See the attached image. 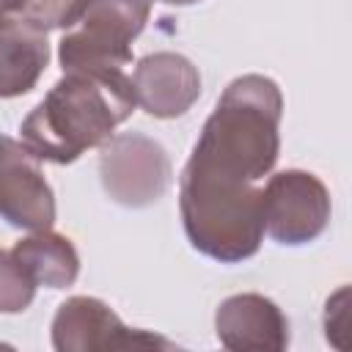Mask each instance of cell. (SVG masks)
<instances>
[{
    "instance_id": "obj_9",
    "label": "cell",
    "mask_w": 352,
    "mask_h": 352,
    "mask_svg": "<svg viewBox=\"0 0 352 352\" xmlns=\"http://www.w3.org/2000/svg\"><path fill=\"white\" fill-rule=\"evenodd\" d=\"M214 333L226 349L236 352H280L292 341L286 314L256 292L226 297L214 311Z\"/></svg>"
},
{
    "instance_id": "obj_5",
    "label": "cell",
    "mask_w": 352,
    "mask_h": 352,
    "mask_svg": "<svg viewBox=\"0 0 352 352\" xmlns=\"http://www.w3.org/2000/svg\"><path fill=\"white\" fill-rule=\"evenodd\" d=\"M170 160L168 151L148 135L121 132L102 143L99 179L110 201L140 209L157 204L170 187Z\"/></svg>"
},
{
    "instance_id": "obj_13",
    "label": "cell",
    "mask_w": 352,
    "mask_h": 352,
    "mask_svg": "<svg viewBox=\"0 0 352 352\" xmlns=\"http://www.w3.org/2000/svg\"><path fill=\"white\" fill-rule=\"evenodd\" d=\"M36 280L11 250H0V314H19L36 297Z\"/></svg>"
},
{
    "instance_id": "obj_1",
    "label": "cell",
    "mask_w": 352,
    "mask_h": 352,
    "mask_svg": "<svg viewBox=\"0 0 352 352\" xmlns=\"http://www.w3.org/2000/svg\"><path fill=\"white\" fill-rule=\"evenodd\" d=\"M283 94L264 74H242L226 85L192 146L184 173L228 187H253L280 154Z\"/></svg>"
},
{
    "instance_id": "obj_3",
    "label": "cell",
    "mask_w": 352,
    "mask_h": 352,
    "mask_svg": "<svg viewBox=\"0 0 352 352\" xmlns=\"http://www.w3.org/2000/svg\"><path fill=\"white\" fill-rule=\"evenodd\" d=\"M179 212L190 245L220 264H239L261 248V187H220L182 173Z\"/></svg>"
},
{
    "instance_id": "obj_12",
    "label": "cell",
    "mask_w": 352,
    "mask_h": 352,
    "mask_svg": "<svg viewBox=\"0 0 352 352\" xmlns=\"http://www.w3.org/2000/svg\"><path fill=\"white\" fill-rule=\"evenodd\" d=\"M11 253L25 267V272L36 280V286L47 289H66L80 275V256L69 236L55 231H33L30 236L19 239Z\"/></svg>"
},
{
    "instance_id": "obj_14",
    "label": "cell",
    "mask_w": 352,
    "mask_h": 352,
    "mask_svg": "<svg viewBox=\"0 0 352 352\" xmlns=\"http://www.w3.org/2000/svg\"><path fill=\"white\" fill-rule=\"evenodd\" d=\"M85 3L88 0H36L22 16L28 22H33L36 28H41L44 33L47 30H69L80 19Z\"/></svg>"
},
{
    "instance_id": "obj_4",
    "label": "cell",
    "mask_w": 352,
    "mask_h": 352,
    "mask_svg": "<svg viewBox=\"0 0 352 352\" xmlns=\"http://www.w3.org/2000/svg\"><path fill=\"white\" fill-rule=\"evenodd\" d=\"M151 6L154 0H88L80 19L60 38L58 60L63 72L126 66Z\"/></svg>"
},
{
    "instance_id": "obj_2",
    "label": "cell",
    "mask_w": 352,
    "mask_h": 352,
    "mask_svg": "<svg viewBox=\"0 0 352 352\" xmlns=\"http://www.w3.org/2000/svg\"><path fill=\"white\" fill-rule=\"evenodd\" d=\"M132 77L121 69H77L44 94L19 124L22 143L47 162L69 165L102 146L135 110Z\"/></svg>"
},
{
    "instance_id": "obj_16",
    "label": "cell",
    "mask_w": 352,
    "mask_h": 352,
    "mask_svg": "<svg viewBox=\"0 0 352 352\" xmlns=\"http://www.w3.org/2000/svg\"><path fill=\"white\" fill-rule=\"evenodd\" d=\"M36 0H0V19H8V16H22Z\"/></svg>"
},
{
    "instance_id": "obj_10",
    "label": "cell",
    "mask_w": 352,
    "mask_h": 352,
    "mask_svg": "<svg viewBox=\"0 0 352 352\" xmlns=\"http://www.w3.org/2000/svg\"><path fill=\"white\" fill-rule=\"evenodd\" d=\"M138 104L154 118L184 116L201 96V74L179 52H151L138 60L132 74Z\"/></svg>"
},
{
    "instance_id": "obj_6",
    "label": "cell",
    "mask_w": 352,
    "mask_h": 352,
    "mask_svg": "<svg viewBox=\"0 0 352 352\" xmlns=\"http://www.w3.org/2000/svg\"><path fill=\"white\" fill-rule=\"evenodd\" d=\"M264 231L278 245H308L330 223L333 204L324 182L308 170H280L261 187Z\"/></svg>"
},
{
    "instance_id": "obj_17",
    "label": "cell",
    "mask_w": 352,
    "mask_h": 352,
    "mask_svg": "<svg viewBox=\"0 0 352 352\" xmlns=\"http://www.w3.org/2000/svg\"><path fill=\"white\" fill-rule=\"evenodd\" d=\"M168 6H192V3H201V0H162Z\"/></svg>"
},
{
    "instance_id": "obj_15",
    "label": "cell",
    "mask_w": 352,
    "mask_h": 352,
    "mask_svg": "<svg viewBox=\"0 0 352 352\" xmlns=\"http://www.w3.org/2000/svg\"><path fill=\"white\" fill-rule=\"evenodd\" d=\"M349 286H341L324 305V333H327V341H333L338 349V333L344 336L346 333V316H349Z\"/></svg>"
},
{
    "instance_id": "obj_8",
    "label": "cell",
    "mask_w": 352,
    "mask_h": 352,
    "mask_svg": "<svg viewBox=\"0 0 352 352\" xmlns=\"http://www.w3.org/2000/svg\"><path fill=\"white\" fill-rule=\"evenodd\" d=\"M38 162L25 143L0 135V220L14 228L47 231L55 223V192Z\"/></svg>"
},
{
    "instance_id": "obj_11",
    "label": "cell",
    "mask_w": 352,
    "mask_h": 352,
    "mask_svg": "<svg viewBox=\"0 0 352 352\" xmlns=\"http://www.w3.org/2000/svg\"><path fill=\"white\" fill-rule=\"evenodd\" d=\"M50 63V41L25 16L0 19V99H14L36 88Z\"/></svg>"
},
{
    "instance_id": "obj_7",
    "label": "cell",
    "mask_w": 352,
    "mask_h": 352,
    "mask_svg": "<svg viewBox=\"0 0 352 352\" xmlns=\"http://www.w3.org/2000/svg\"><path fill=\"white\" fill-rule=\"evenodd\" d=\"M52 346L58 352H94V349H135V346H160L170 349L173 344L148 330L126 327L118 314L99 297L74 294L63 300L52 319Z\"/></svg>"
}]
</instances>
